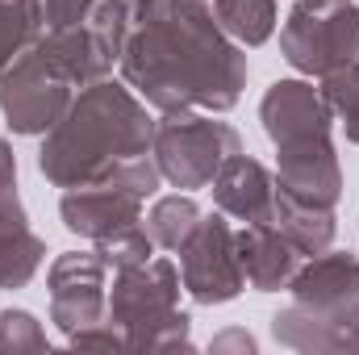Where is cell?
Wrapping results in <instances>:
<instances>
[{"mask_svg": "<svg viewBox=\"0 0 359 355\" xmlns=\"http://www.w3.org/2000/svg\"><path fill=\"white\" fill-rule=\"evenodd\" d=\"M288 293L297 305H339L359 297V255L347 251H322L309 255V264L297 267L288 280Z\"/></svg>", "mask_w": 359, "mask_h": 355, "instance_id": "9a60e30c", "label": "cell"}, {"mask_svg": "<svg viewBox=\"0 0 359 355\" xmlns=\"http://www.w3.org/2000/svg\"><path fill=\"white\" fill-rule=\"evenodd\" d=\"M67 343H72V347H96V351H117V347H126V335H121L113 322H92L84 330L67 335Z\"/></svg>", "mask_w": 359, "mask_h": 355, "instance_id": "603a6c76", "label": "cell"}, {"mask_svg": "<svg viewBox=\"0 0 359 355\" xmlns=\"http://www.w3.org/2000/svg\"><path fill=\"white\" fill-rule=\"evenodd\" d=\"M322 96H326L334 121L343 126L347 142H359V59L326 72L322 76Z\"/></svg>", "mask_w": 359, "mask_h": 355, "instance_id": "ffe728a7", "label": "cell"}, {"mask_svg": "<svg viewBox=\"0 0 359 355\" xmlns=\"http://www.w3.org/2000/svg\"><path fill=\"white\" fill-rule=\"evenodd\" d=\"M238 151H243L238 130L201 109L163 113V121H155V138H151V159H155L159 176L176 188L213 184L222 163L234 159Z\"/></svg>", "mask_w": 359, "mask_h": 355, "instance_id": "8992f818", "label": "cell"}, {"mask_svg": "<svg viewBox=\"0 0 359 355\" xmlns=\"http://www.w3.org/2000/svg\"><path fill=\"white\" fill-rule=\"evenodd\" d=\"M180 284L196 305H226L247 288L234 230L222 213H201L196 230L180 247Z\"/></svg>", "mask_w": 359, "mask_h": 355, "instance_id": "9c48e42d", "label": "cell"}, {"mask_svg": "<svg viewBox=\"0 0 359 355\" xmlns=\"http://www.w3.org/2000/svg\"><path fill=\"white\" fill-rule=\"evenodd\" d=\"M46 260V243L29 230L17 188L0 192V288H25Z\"/></svg>", "mask_w": 359, "mask_h": 355, "instance_id": "4fadbf2b", "label": "cell"}, {"mask_svg": "<svg viewBox=\"0 0 359 355\" xmlns=\"http://www.w3.org/2000/svg\"><path fill=\"white\" fill-rule=\"evenodd\" d=\"M259 222H268L271 230H280L301 255H322V251H330V243H334V209L309 205V201L284 192L280 184H276V196H271L268 213H264Z\"/></svg>", "mask_w": 359, "mask_h": 355, "instance_id": "2e32d148", "label": "cell"}, {"mask_svg": "<svg viewBox=\"0 0 359 355\" xmlns=\"http://www.w3.org/2000/svg\"><path fill=\"white\" fill-rule=\"evenodd\" d=\"M0 351H13V355L46 351V335H42V326H38V318L29 309H4L0 314Z\"/></svg>", "mask_w": 359, "mask_h": 355, "instance_id": "44dd1931", "label": "cell"}, {"mask_svg": "<svg viewBox=\"0 0 359 355\" xmlns=\"http://www.w3.org/2000/svg\"><path fill=\"white\" fill-rule=\"evenodd\" d=\"M121 76L159 113H226L247 88V55L205 0H134Z\"/></svg>", "mask_w": 359, "mask_h": 355, "instance_id": "6da1fadb", "label": "cell"}, {"mask_svg": "<svg viewBox=\"0 0 359 355\" xmlns=\"http://www.w3.org/2000/svg\"><path fill=\"white\" fill-rule=\"evenodd\" d=\"M151 138L155 117L147 113V100L104 76L96 84H84L80 96H72L67 113L46 130L38 168L55 188H80L126 159L147 155Z\"/></svg>", "mask_w": 359, "mask_h": 355, "instance_id": "7a4b0ae2", "label": "cell"}, {"mask_svg": "<svg viewBox=\"0 0 359 355\" xmlns=\"http://www.w3.org/2000/svg\"><path fill=\"white\" fill-rule=\"evenodd\" d=\"M196 222H201V205L192 201V196H159L155 201V209H151V217H147V230H151V239H155V247H163V251H180L184 243H188V234L196 230Z\"/></svg>", "mask_w": 359, "mask_h": 355, "instance_id": "d6986e66", "label": "cell"}, {"mask_svg": "<svg viewBox=\"0 0 359 355\" xmlns=\"http://www.w3.org/2000/svg\"><path fill=\"white\" fill-rule=\"evenodd\" d=\"M213 17L238 46H264L276 29V0H213Z\"/></svg>", "mask_w": 359, "mask_h": 355, "instance_id": "ac0fdd59", "label": "cell"}, {"mask_svg": "<svg viewBox=\"0 0 359 355\" xmlns=\"http://www.w3.org/2000/svg\"><path fill=\"white\" fill-rule=\"evenodd\" d=\"M234 247H238V264H243L247 284L259 293L288 288V280L301 267V251L280 230H271L268 222H247L243 230H234Z\"/></svg>", "mask_w": 359, "mask_h": 355, "instance_id": "7c38bea8", "label": "cell"}, {"mask_svg": "<svg viewBox=\"0 0 359 355\" xmlns=\"http://www.w3.org/2000/svg\"><path fill=\"white\" fill-rule=\"evenodd\" d=\"M17 188V159H13V147L0 138V192Z\"/></svg>", "mask_w": 359, "mask_h": 355, "instance_id": "484cf974", "label": "cell"}, {"mask_svg": "<svg viewBox=\"0 0 359 355\" xmlns=\"http://www.w3.org/2000/svg\"><path fill=\"white\" fill-rule=\"evenodd\" d=\"M271 196H276V176L259 159L251 155H234L222 163V172L213 176V201L226 217H238V222H259L268 213Z\"/></svg>", "mask_w": 359, "mask_h": 355, "instance_id": "5bb4252c", "label": "cell"}, {"mask_svg": "<svg viewBox=\"0 0 359 355\" xmlns=\"http://www.w3.org/2000/svg\"><path fill=\"white\" fill-rule=\"evenodd\" d=\"M96 255L113 267V272L117 267H134V264H142V260L155 255V239H151L147 226H134V230H121V234L96 243Z\"/></svg>", "mask_w": 359, "mask_h": 355, "instance_id": "7402d4cb", "label": "cell"}, {"mask_svg": "<svg viewBox=\"0 0 359 355\" xmlns=\"http://www.w3.org/2000/svg\"><path fill=\"white\" fill-rule=\"evenodd\" d=\"M72 76L59 67V59L38 38L25 55H17L0 72V113L13 134H46L72 105Z\"/></svg>", "mask_w": 359, "mask_h": 355, "instance_id": "ba28073f", "label": "cell"}, {"mask_svg": "<svg viewBox=\"0 0 359 355\" xmlns=\"http://www.w3.org/2000/svg\"><path fill=\"white\" fill-rule=\"evenodd\" d=\"M271 335L280 347L305 355L359 351V297L339 305H288L271 318Z\"/></svg>", "mask_w": 359, "mask_h": 355, "instance_id": "8fae6325", "label": "cell"}, {"mask_svg": "<svg viewBox=\"0 0 359 355\" xmlns=\"http://www.w3.org/2000/svg\"><path fill=\"white\" fill-rule=\"evenodd\" d=\"M280 51L301 76H326L359 59V0H297L284 29Z\"/></svg>", "mask_w": 359, "mask_h": 355, "instance_id": "52a82bcc", "label": "cell"}, {"mask_svg": "<svg viewBox=\"0 0 359 355\" xmlns=\"http://www.w3.org/2000/svg\"><path fill=\"white\" fill-rule=\"evenodd\" d=\"M159 168L151 155H138V159H126L117 163L113 172H104L92 184L80 188H63V201H59V213H63V226L80 239H88L92 247L121 234V230H134L142 226V201L159 192Z\"/></svg>", "mask_w": 359, "mask_h": 355, "instance_id": "5b68a950", "label": "cell"}, {"mask_svg": "<svg viewBox=\"0 0 359 355\" xmlns=\"http://www.w3.org/2000/svg\"><path fill=\"white\" fill-rule=\"evenodd\" d=\"M209 351H255V339L243 335V330H226L209 343Z\"/></svg>", "mask_w": 359, "mask_h": 355, "instance_id": "d4e9b609", "label": "cell"}, {"mask_svg": "<svg viewBox=\"0 0 359 355\" xmlns=\"http://www.w3.org/2000/svg\"><path fill=\"white\" fill-rule=\"evenodd\" d=\"M259 121L276 147V184L309 205L334 209L343 196V168L334 155V113L309 80H280L264 92Z\"/></svg>", "mask_w": 359, "mask_h": 355, "instance_id": "3957f363", "label": "cell"}, {"mask_svg": "<svg viewBox=\"0 0 359 355\" xmlns=\"http://www.w3.org/2000/svg\"><path fill=\"white\" fill-rule=\"evenodd\" d=\"M104 272H109V264L96 251H63L50 264V276H46V288H50V322L63 335H76V330H84L92 322H104L109 318Z\"/></svg>", "mask_w": 359, "mask_h": 355, "instance_id": "30bf717a", "label": "cell"}, {"mask_svg": "<svg viewBox=\"0 0 359 355\" xmlns=\"http://www.w3.org/2000/svg\"><path fill=\"white\" fill-rule=\"evenodd\" d=\"M180 272L172 260H142L117 267L109 293V322L126 335V351H180L192 347L188 314L180 309Z\"/></svg>", "mask_w": 359, "mask_h": 355, "instance_id": "277c9868", "label": "cell"}, {"mask_svg": "<svg viewBox=\"0 0 359 355\" xmlns=\"http://www.w3.org/2000/svg\"><path fill=\"white\" fill-rule=\"evenodd\" d=\"M46 29V4L42 0H0V72L25 55Z\"/></svg>", "mask_w": 359, "mask_h": 355, "instance_id": "e0dca14e", "label": "cell"}, {"mask_svg": "<svg viewBox=\"0 0 359 355\" xmlns=\"http://www.w3.org/2000/svg\"><path fill=\"white\" fill-rule=\"evenodd\" d=\"M42 4H46V29H59V25H76L88 8L104 0H42ZM117 4H134V0H117Z\"/></svg>", "mask_w": 359, "mask_h": 355, "instance_id": "cb8c5ba5", "label": "cell"}]
</instances>
